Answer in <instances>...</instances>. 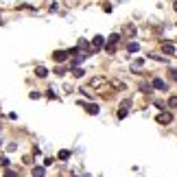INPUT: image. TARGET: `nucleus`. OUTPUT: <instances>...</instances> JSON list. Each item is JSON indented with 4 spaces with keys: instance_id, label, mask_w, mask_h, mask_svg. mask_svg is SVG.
<instances>
[{
    "instance_id": "obj_1",
    "label": "nucleus",
    "mask_w": 177,
    "mask_h": 177,
    "mask_svg": "<svg viewBox=\"0 0 177 177\" xmlns=\"http://www.w3.org/2000/svg\"><path fill=\"white\" fill-rule=\"evenodd\" d=\"M157 123L160 125H171L173 123V114L171 111H160V114H157Z\"/></svg>"
},
{
    "instance_id": "obj_2",
    "label": "nucleus",
    "mask_w": 177,
    "mask_h": 177,
    "mask_svg": "<svg viewBox=\"0 0 177 177\" xmlns=\"http://www.w3.org/2000/svg\"><path fill=\"white\" fill-rule=\"evenodd\" d=\"M160 50H162V53H166V55H175V53H177V48H175V46H173L171 42L160 44Z\"/></svg>"
},
{
    "instance_id": "obj_3",
    "label": "nucleus",
    "mask_w": 177,
    "mask_h": 177,
    "mask_svg": "<svg viewBox=\"0 0 177 177\" xmlns=\"http://www.w3.org/2000/svg\"><path fill=\"white\" fill-rule=\"evenodd\" d=\"M151 88H155V90H160V92H164V90H169V88H166V83H164L162 79H153V83H151Z\"/></svg>"
},
{
    "instance_id": "obj_4",
    "label": "nucleus",
    "mask_w": 177,
    "mask_h": 177,
    "mask_svg": "<svg viewBox=\"0 0 177 177\" xmlns=\"http://www.w3.org/2000/svg\"><path fill=\"white\" fill-rule=\"evenodd\" d=\"M53 59H55V61H66V59H68V53H66V50H57V53L53 55Z\"/></svg>"
},
{
    "instance_id": "obj_5",
    "label": "nucleus",
    "mask_w": 177,
    "mask_h": 177,
    "mask_svg": "<svg viewBox=\"0 0 177 177\" xmlns=\"http://www.w3.org/2000/svg\"><path fill=\"white\" fill-rule=\"evenodd\" d=\"M103 44H105V40H103V37H101V35H96L94 40H92V48L96 50V48H101V46H103Z\"/></svg>"
},
{
    "instance_id": "obj_6",
    "label": "nucleus",
    "mask_w": 177,
    "mask_h": 177,
    "mask_svg": "<svg viewBox=\"0 0 177 177\" xmlns=\"http://www.w3.org/2000/svg\"><path fill=\"white\" fill-rule=\"evenodd\" d=\"M105 83H107V81H105L103 77H96V79L90 81V85H92V88H98V85H105Z\"/></svg>"
},
{
    "instance_id": "obj_7",
    "label": "nucleus",
    "mask_w": 177,
    "mask_h": 177,
    "mask_svg": "<svg viewBox=\"0 0 177 177\" xmlns=\"http://www.w3.org/2000/svg\"><path fill=\"white\" fill-rule=\"evenodd\" d=\"M142 66H144V61H142V59H136V61L131 63V70H134V72H140Z\"/></svg>"
},
{
    "instance_id": "obj_8",
    "label": "nucleus",
    "mask_w": 177,
    "mask_h": 177,
    "mask_svg": "<svg viewBox=\"0 0 177 177\" xmlns=\"http://www.w3.org/2000/svg\"><path fill=\"white\" fill-rule=\"evenodd\" d=\"M85 109L90 111V114H98V105H94V103H90V105H85Z\"/></svg>"
},
{
    "instance_id": "obj_9",
    "label": "nucleus",
    "mask_w": 177,
    "mask_h": 177,
    "mask_svg": "<svg viewBox=\"0 0 177 177\" xmlns=\"http://www.w3.org/2000/svg\"><path fill=\"white\" fill-rule=\"evenodd\" d=\"M33 177H44V169L42 166H35L33 169Z\"/></svg>"
},
{
    "instance_id": "obj_10",
    "label": "nucleus",
    "mask_w": 177,
    "mask_h": 177,
    "mask_svg": "<svg viewBox=\"0 0 177 177\" xmlns=\"http://www.w3.org/2000/svg\"><path fill=\"white\" fill-rule=\"evenodd\" d=\"M127 50H129V53H138V50H140V46H138L136 42H131V44L127 46Z\"/></svg>"
},
{
    "instance_id": "obj_11",
    "label": "nucleus",
    "mask_w": 177,
    "mask_h": 177,
    "mask_svg": "<svg viewBox=\"0 0 177 177\" xmlns=\"http://www.w3.org/2000/svg\"><path fill=\"white\" fill-rule=\"evenodd\" d=\"M111 85H114L116 90H125V88H127V85H125L123 81H111Z\"/></svg>"
},
{
    "instance_id": "obj_12",
    "label": "nucleus",
    "mask_w": 177,
    "mask_h": 177,
    "mask_svg": "<svg viewBox=\"0 0 177 177\" xmlns=\"http://www.w3.org/2000/svg\"><path fill=\"white\" fill-rule=\"evenodd\" d=\"M105 50H107L109 55H114V53H116V44H105Z\"/></svg>"
},
{
    "instance_id": "obj_13",
    "label": "nucleus",
    "mask_w": 177,
    "mask_h": 177,
    "mask_svg": "<svg viewBox=\"0 0 177 177\" xmlns=\"http://www.w3.org/2000/svg\"><path fill=\"white\" fill-rule=\"evenodd\" d=\"M35 74H37V77H46V74H48V70H46V68H42V66H40V68L35 70Z\"/></svg>"
},
{
    "instance_id": "obj_14",
    "label": "nucleus",
    "mask_w": 177,
    "mask_h": 177,
    "mask_svg": "<svg viewBox=\"0 0 177 177\" xmlns=\"http://www.w3.org/2000/svg\"><path fill=\"white\" fill-rule=\"evenodd\" d=\"M68 157H70V151H66V149L59 151V160H68Z\"/></svg>"
},
{
    "instance_id": "obj_15",
    "label": "nucleus",
    "mask_w": 177,
    "mask_h": 177,
    "mask_svg": "<svg viewBox=\"0 0 177 177\" xmlns=\"http://www.w3.org/2000/svg\"><path fill=\"white\" fill-rule=\"evenodd\" d=\"M118 42H120V35H116V33L109 35V44H118Z\"/></svg>"
},
{
    "instance_id": "obj_16",
    "label": "nucleus",
    "mask_w": 177,
    "mask_h": 177,
    "mask_svg": "<svg viewBox=\"0 0 177 177\" xmlns=\"http://www.w3.org/2000/svg\"><path fill=\"white\" fill-rule=\"evenodd\" d=\"M72 74H74V77H83L85 72H83V68H74V70H72Z\"/></svg>"
},
{
    "instance_id": "obj_17",
    "label": "nucleus",
    "mask_w": 177,
    "mask_h": 177,
    "mask_svg": "<svg viewBox=\"0 0 177 177\" xmlns=\"http://www.w3.org/2000/svg\"><path fill=\"white\" fill-rule=\"evenodd\" d=\"M169 77H171L173 81H177V70H175V68H171V70H169Z\"/></svg>"
},
{
    "instance_id": "obj_18",
    "label": "nucleus",
    "mask_w": 177,
    "mask_h": 177,
    "mask_svg": "<svg viewBox=\"0 0 177 177\" xmlns=\"http://www.w3.org/2000/svg\"><path fill=\"white\" fill-rule=\"evenodd\" d=\"M125 31H127L129 35H134V33H136V29H134V24H127V26H125Z\"/></svg>"
},
{
    "instance_id": "obj_19",
    "label": "nucleus",
    "mask_w": 177,
    "mask_h": 177,
    "mask_svg": "<svg viewBox=\"0 0 177 177\" xmlns=\"http://www.w3.org/2000/svg\"><path fill=\"white\" fill-rule=\"evenodd\" d=\"M127 111H129L127 107H120V111H118V118H125V116H127Z\"/></svg>"
},
{
    "instance_id": "obj_20",
    "label": "nucleus",
    "mask_w": 177,
    "mask_h": 177,
    "mask_svg": "<svg viewBox=\"0 0 177 177\" xmlns=\"http://www.w3.org/2000/svg\"><path fill=\"white\" fill-rule=\"evenodd\" d=\"M140 90H142V92H151L153 88H151V85H146V83H142V85H140Z\"/></svg>"
},
{
    "instance_id": "obj_21",
    "label": "nucleus",
    "mask_w": 177,
    "mask_h": 177,
    "mask_svg": "<svg viewBox=\"0 0 177 177\" xmlns=\"http://www.w3.org/2000/svg\"><path fill=\"white\" fill-rule=\"evenodd\" d=\"M164 105H166V103H162V101H157V103H155V107H157V109H160V111L164 109Z\"/></svg>"
},
{
    "instance_id": "obj_22",
    "label": "nucleus",
    "mask_w": 177,
    "mask_h": 177,
    "mask_svg": "<svg viewBox=\"0 0 177 177\" xmlns=\"http://www.w3.org/2000/svg\"><path fill=\"white\" fill-rule=\"evenodd\" d=\"M9 164V160H7V157H0V166H7Z\"/></svg>"
},
{
    "instance_id": "obj_23",
    "label": "nucleus",
    "mask_w": 177,
    "mask_h": 177,
    "mask_svg": "<svg viewBox=\"0 0 177 177\" xmlns=\"http://www.w3.org/2000/svg\"><path fill=\"white\" fill-rule=\"evenodd\" d=\"M169 103H171V105H173V107H177V96H173V98H171V101H169Z\"/></svg>"
},
{
    "instance_id": "obj_24",
    "label": "nucleus",
    "mask_w": 177,
    "mask_h": 177,
    "mask_svg": "<svg viewBox=\"0 0 177 177\" xmlns=\"http://www.w3.org/2000/svg\"><path fill=\"white\" fill-rule=\"evenodd\" d=\"M5 177H15V173H13V171H7V173H5Z\"/></svg>"
},
{
    "instance_id": "obj_25",
    "label": "nucleus",
    "mask_w": 177,
    "mask_h": 177,
    "mask_svg": "<svg viewBox=\"0 0 177 177\" xmlns=\"http://www.w3.org/2000/svg\"><path fill=\"white\" fill-rule=\"evenodd\" d=\"M173 9H175V11H177V0H175V5H173Z\"/></svg>"
}]
</instances>
